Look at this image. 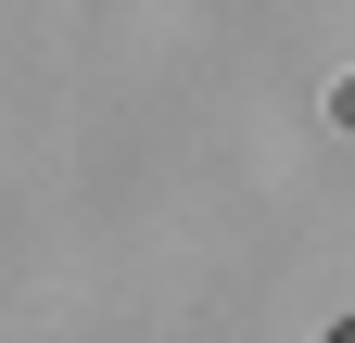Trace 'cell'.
<instances>
[{
    "instance_id": "6da1fadb",
    "label": "cell",
    "mask_w": 355,
    "mask_h": 343,
    "mask_svg": "<svg viewBox=\"0 0 355 343\" xmlns=\"http://www.w3.org/2000/svg\"><path fill=\"white\" fill-rule=\"evenodd\" d=\"M343 343H355V331H343Z\"/></svg>"
}]
</instances>
